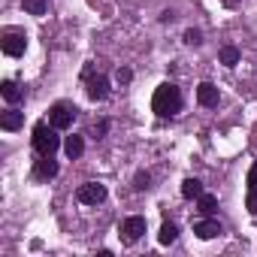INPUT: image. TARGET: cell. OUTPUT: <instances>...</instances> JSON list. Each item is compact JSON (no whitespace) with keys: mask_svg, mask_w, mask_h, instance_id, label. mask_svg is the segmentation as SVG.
Listing matches in <instances>:
<instances>
[{"mask_svg":"<svg viewBox=\"0 0 257 257\" xmlns=\"http://www.w3.org/2000/svg\"><path fill=\"white\" fill-rule=\"evenodd\" d=\"M152 109H155V115H161V118H170V115L182 112V91H179L173 82L158 85V88H155V97H152Z\"/></svg>","mask_w":257,"mask_h":257,"instance_id":"6da1fadb","label":"cell"},{"mask_svg":"<svg viewBox=\"0 0 257 257\" xmlns=\"http://www.w3.org/2000/svg\"><path fill=\"white\" fill-rule=\"evenodd\" d=\"M58 146H61L58 127H52V124H37L34 127V149H37V155H55Z\"/></svg>","mask_w":257,"mask_h":257,"instance_id":"7a4b0ae2","label":"cell"},{"mask_svg":"<svg viewBox=\"0 0 257 257\" xmlns=\"http://www.w3.org/2000/svg\"><path fill=\"white\" fill-rule=\"evenodd\" d=\"M0 49H4V55H10V58L25 55V49H28V34L19 31V28H7L4 34H0Z\"/></svg>","mask_w":257,"mask_h":257,"instance_id":"3957f363","label":"cell"},{"mask_svg":"<svg viewBox=\"0 0 257 257\" xmlns=\"http://www.w3.org/2000/svg\"><path fill=\"white\" fill-rule=\"evenodd\" d=\"M118 236L127 242V245H134L146 236V218L143 215H131V218H124L121 227H118Z\"/></svg>","mask_w":257,"mask_h":257,"instance_id":"277c9868","label":"cell"},{"mask_svg":"<svg viewBox=\"0 0 257 257\" xmlns=\"http://www.w3.org/2000/svg\"><path fill=\"white\" fill-rule=\"evenodd\" d=\"M76 112L79 109L73 103H55L49 109V124L58 127V131H67V127H73V121H76Z\"/></svg>","mask_w":257,"mask_h":257,"instance_id":"5b68a950","label":"cell"},{"mask_svg":"<svg viewBox=\"0 0 257 257\" xmlns=\"http://www.w3.org/2000/svg\"><path fill=\"white\" fill-rule=\"evenodd\" d=\"M76 200L85 203V206H97V203L106 200V185H100V182H85V185H79Z\"/></svg>","mask_w":257,"mask_h":257,"instance_id":"8992f818","label":"cell"},{"mask_svg":"<svg viewBox=\"0 0 257 257\" xmlns=\"http://www.w3.org/2000/svg\"><path fill=\"white\" fill-rule=\"evenodd\" d=\"M58 176V164L52 161V155H40V161L34 164V179H55Z\"/></svg>","mask_w":257,"mask_h":257,"instance_id":"52a82bcc","label":"cell"},{"mask_svg":"<svg viewBox=\"0 0 257 257\" xmlns=\"http://www.w3.org/2000/svg\"><path fill=\"white\" fill-rule=\"evenodd\" d=\"M106 94H109V79L106 76H88V97L106 100Z\"/></svg>","mask_w":257,"mask_h":257,"instance_id":"ba28073f","label":"cell"},{"mask_svg":"<svg viewBox=\"0 0 257 257\" xmlns=\"http://www.w3.org/2000/svg\"><path fill=\"white\" fill-rule=\"evenodd\" d=\"M194 233H197V239H215V236H221L224 230H221L218 221L206 218V221H197V224H194Z\"/></svg>","mask_w":257,"mask_h":257,"instance_id":"9c48e42d","label":"cell"},{"mask_svg":"<svg viewBox=\"0 0 257 257\" xmlns=\"http://www.w3.org/2000/svg\"><path fill=\"white\" fill-rule=\"evenodd\" d=\"M22 124H25V112H19L16 106H10L4 115H0V127H4V131H19Z\"/></svg>","mask_w":257,"mask_h":257,"instance_id":"30bf717a","label":"cell"},{"mask_svg":"<svg viewBox=\"0 0 257 257\" xmlns=\"http://www.w3.org/2000/svg\"><path fill=\"white\" fill-rule=\"evenodd\" d=\"M197 100H200V106H218V88L212 85V82H200V88H197Z\"/></svg>","mask_w":257,"mask_h":257,"instance_id":"8fae6325","label":"cell"},{"mask_svg":"<svg viewBox=\"0 0 257 257\" xmlns=\"http://www.w3.org/2000/svg\"><path fill=\"white\" fill-rule=\"evenodd\" d=\"M64 152H67V158L70 161H76V158H82V152H85V140L82 137H67V143H64Z\"/></svg>","mask_w":257,"mask_h":257,"instance_id":"7c38bea8","label":"cell"},{"mask_svg":"<svg viewBox=\"0 0 257 257\" xmlns=\"http://www.w3.org/2000/svg\"><path fill=\"white\" fill-rule=\"evenodd\" d=\"M0 94H4V100H7L10 106H16V103L22 100V88H19L16 82H10V79H7L4 85H0Z\"/></svg>","mask_w":257,"mask_h":257,"instance_id":"4fadbf2b","label":"cell"},{"mask_svg":"<svg viewBox=\"0 0 257 257\" xmlns=\"http://www.w3.org/2000/svg\"><path fill=\"white\" fill-rule=\"evenodd\" d=\"M200 194H203V182L200 179H185L182 182V197L185 200H197Z\"/></svg>","mask_w":257,"mask_h":257,"instance_id":"5bb4252c","label":"cell"},{"mask_svg":"<svg viewBox=\"0 0 257 257\" xmlns=\"http://www.w3.org/2000/svg\"><path fill=\"white\" fill-rule=\"evenodd\" d=\"M176 236H179V227H176L173 221H167V224L161 227V233H158L161 245H173V242H176Z\"/></svg>","mask_w":257,"mask_h":257,"instance_id":"9a60e30c","label":"cell"},{"mask_svg":"<svg viewBox=\"0 0 257 257\" xmlns=\"http://www.w3.org/2000/svg\"><path fill=\"white\" fill-rule=\"evenodd\" d=\"M218 58H221L224 67H236V64H239V49H236V46H224Z\"/></svg>","mask_w":257,"mask_h":257,"instance_id":"2e32d148","label":"cell"},{"mask_svg":"<svg viewBox=\"0 0 257 257\" xmlns=\"http://www.w3.org/2000/svg\"><path fill=\"white\" fill-rule=\"evenodd\" d=\"M197 206H200L203 215H212V212L218 209V197H212V194H200V197H197Z\"/></svg>","mask_w":257,"mask_h":257,"instance_id":"e0dca14e","label":"cell"},{"mask_svg":"<svg viewBox=\"0 0 257 257\" xmlns=\"http://www.w3.org/2000/svg\"><path fill=\"white\" fill-rule=\"evenodd\" d=\"M25 13H31V16H46V0H25Z\"/></svg>","mask_w":257,"mask_h":257,"instance_id":"ac0fdd59","label":"cell"},{"mask_svg":"<svg viewBox=\"0 0 257 257\" xmlns=\"http://www.w3.org/2000/svg\"><path fill=\"white\" fill-rule=\"evenodd\" d=\"M134 188H137V191H149V188H152V176H149V173H137Z\"/></svg>","mask_w":257,"mask_h":257,"instance_id":"d6986e66","label":"cell"},{"mask_svg":"<svg viewBox=\"0 0 257 257\" xmlns=\"http://www.w3.org/2000/svg\"><path fill=\"white\" fill-rule=\"evenodd\" d=\"M185 43H188V46H200V43H203V34L191 28V31H185Z\"/></svg>","mask_w":257,"mask_h":257,"instance_id":"ffe728a7","label":"cell"},{"mask_svg":"<svg viewBox=\"0 0 257 257\" xmlns=\"http://www.w3.org/2000/svg\"><path fill=\"white\" fill-rule=\"evenodd\" d=\"M115 79H118L121 85H127V82H131V79H134V73H131V70H127V67H118V73H115Z\"/></svg>","mask_w":257,"mask_h":257,"instance_id":"44dd1931","label":"cell"},{"mask_svg":"<svg viewBox=\"0 0 257 257\" xmlns=\"http://www.w3.org/2000/svg\"><path fill=\"white\" fill-rule=\"evenodd\" d=\"M248 191H257V164L248 170Z\"/></svg>","mask_w":257,"mask_h":257,"instance_id":"7402d4cb","label":"cell"},{"mask_svg":"<svg viewBox=\"0 0 257 257\" xmlns=\"http://www.w3.org/2000/svg\"><path fill=\"white\" fill-rule=\"evenodd\" d=\"M248 209L257 215V191H248Z\"/></svg>","mask_w":257,"mask_h":257,"instance_id":"603a6c76","label":"cell"},{"mask_svg":"<svg viewBox=\"0 0 257 257\" xmlns=\"http://www.w3.org/2000/svg\"><path fill=\"white\" fill-rule=\"evenodd\" d=\"M106 131H109V121H100V124L94 127V134H97V140H100V137H103Z\"/></svg>","mask_w":257,"mask_h":257,"instance_id":"cb8c5ba5","label":"cell"}]
</instances>
